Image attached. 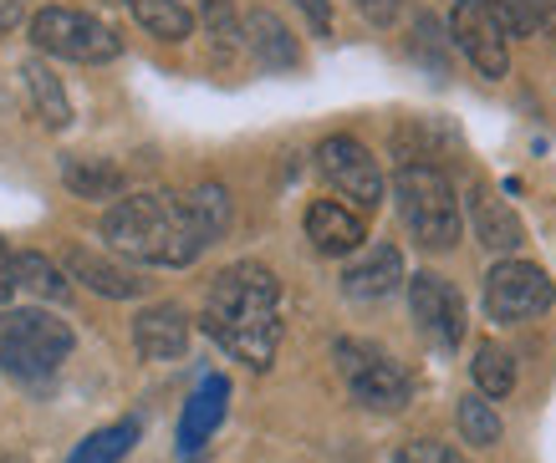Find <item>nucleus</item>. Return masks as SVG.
<instances>
[{
    "label": "nucleus",
    "mask_w": 556,
    "mask_h": 463,
    "mask_svg": "<svg viewBox=\"0 0 556 463\" xmlns=\"http://www.w3.org/2000/svg\"><path fill=\"white\" fill-rule=\"evenodd\" d=\"M102 240L134 265H159V270H179L194 265L204 245H215V234L204 224L194 194H169V189H149V194H128L102 215Z\"/></svg>",
    "instance_id": "obj_1"
},
{
    "label": "nucleus",
    "mask_w": 556,
    "mask_h": 463,
    "mask_svg": "<svg viewBox=\"0 0 556 463\" xmlns=\"http://www.w3.org/2000/svg\"><path fill=\"white\" fill-rule=\"evenodd\" d=\"M200 326L236 362L266 372L276 362V347H281V281L255 260L225 265L204 296Z\"/></svg>",
    "instance_id": "obj_2"
},
{
    "label": "nucleus",
    "mask_w": 556,
    "mask_h": 463,
    "mask_svg": "<svg viewBox=\"0 0 556 463\" xmlns=\"http://www.w3.org/2000/svg\"><path fill=\"white\" fill-rule=\"evenodd\" d=\"M77 336L47 306H5L0 311V372L16 382H47L62 372Z\"/></svg>",
    "instance_id": "obj_3"
},
{
    "label": "nucleus",
    "mask_w": 556,
    "mask_h": 463,
    "mask_svg": "<svg viewBox=\"0 0 556 463\" xmlns=\"http://www.w3.org/2000/svg\"><path fill=\"white\" fill-rule=\"evenodd\" d=\"M393 204L414 245L424 249H455L465 219H459V194L439 164H399L393 173Z\"/></svg>",
    "instance_id": "obj_4"
},
{
    "label": "nucleus",
    "mask_w": 556,
    "mask_h": 463,
    "mask_svg": "<svg viewBox=\"0 0 556 463\" xmlns=\"http://www.w3.org/2000/svg\"><path fill=\"white\" fill-rule=\"evenodd\" d=\"M31 47L47 51V56H62V62H113L123 51V36L108 26L92 11H77V5H41L31 16Z\"/></svg>",
    "instance_id": "obj_5"
},
{
    "label": "nucleus",
    "mask_w": 556,
    "mask_h": 463,
    "mask_svg": "<svg viewBox=\"0 0 556 463\" xmlns=\"http://www.w3.org/2000/svg\"><path fill=\"white\" fill-rule=\"evenodd\" d=\"M338 372L348 382V393L353 402H363L368 413H399L408 408V397H414V377L404 372V362H393L383 347H372V342H357V336H342L338 347Z\"/></svg>",
    "instance_id": "obj_6"
},
{
    "label": "nucleus",
    "mask_w": 556,
    "mask_h": 463,
    "mask_svg": "<svg viewBox=\"0 0 556 463\" xmlns=\"http://www.w3.org/2000/svg\"><path fill=\"white\" fill-rule=\"evenodd\" d=\"M480 300H485V316L495 326H521L531 316L552 311L556 285H552V275L531 260H495L485 275V296Z\"/></svg>",
    "instance_id": "obj_7"
},
{
    "label": "nucleus",
    "mask_w": 556,
    "mask_h": 463,
    "mask_svg": "<svg viewBox=\"0 0 556 463\" xmlns=\"http://www.w3.org/2000/svg\"><path fill=\"white\" fill-rule=\"evenodd\" d=\"M317 173L332 183V194H342V204H353L357 215L383 204V168H378L372 149H363L348 132L317 143Z\"/></svg>",
    "instance_id": "obj_8"
},
{
    "label": "nucleus",
    "mask_w": 556,
    "mask_h": 463,
    "mask_svg": "<svg viewBox=\"0 0 556 463\" xmlns=\"http://www.w3.org/2000/svg\"><path fill=\"white\" fill-rule=\"evenodd\" d=\"M408 316H414V326H419V336L429 347L455 351L465 342V296L439 270L408 275Z\"/></svg>",
    "instance_id": "obj_9"
},
{
    "label": "nucleus",
    "mask_w": 556,
    "mask_h": 463,
    "mask_svg": "<svg viewBox=\"0 0 556 463\" xmlns=\"http://www.w3.org/2000/svg\"><path fill=\"white\" fill-rule=\"evenodd\" d=\"M450 41L465 51V62L490 77V82H501L510 72V36L490 21V11L480 0H455V11H450Z\"/></svg>",
    "instance_id": "obj_10"
},
{
    "label": "nucleus",
    "mask_w": 556,
    "mask_h": 463,
    "mask_svg": "<svg viewBox=\"0 0 556 463\" xmlns=\"http://www.w3.org/2000/svg\"><path fill=\"white\" fill-rule=\"evenodd\" d=\"M465 209H470L475 240H480L490 255H501V260H516V249L526 245V224H521V215L510 209L506 198L495 194L490 183H470V198H465Z\"/></svg>",
    "instance_id": "obj_11"
},
{
    "label": "nucleus",
    "mask_w": 556,
    "mask_h": 463,
    "mask_svg": "<svg viewBox=\"0 0 556 463\" xmlns=\"http://www.w3.org/2000/svg\"><path fill=\"white\" fill-rule=\"evenodd\" d=\"M225 408H230V377H204L194 393H189L185 402V413H179V459L194 463L204 453V443L215 438V428L225 423Z\"/></svg>",
    "instance_id": "obj_12"
},
{
    "label": "nucleus",
    "mask_w": 556,
    "mask_h": 463,
    "mask_svg": "<svg viewBox=\"0 0 556 463\" xmlns=\"http://www.w3.org/2000/svg\"><path fill=\"white\" fill-rule=\"evenodd\" d=\"M399 285H408L399 245H363L342 270V296L348 300H388Z\"/></svg>",
    "instance_id": "obj_13"
},
{
    "label": "nucleus",
    "mask_w": 556,
    "mask_h": 463,
    "mask_svg": "<svg viewBox=\"0 0 556 463\" xmlns=\"http://www.w3.org/2000/svg\"><path fill=\"white\" fill-rule=\"evenodd\" d=\"M67 275L108 300H138L149 291V281L134 270V260H108V255H98V249H87V245L67 249Z\"/></svg>",
    "instance_id": "obj_14"
},
{
    "label": "nucleus",
    "mask_w": 556,
    "mask_h": 463,
    "mask_svg": "<svg viewBox=\"0 0 556 463\" xmlns=\"http://www.w3.org/2000/svg\"><path fill=\"white\" fill-rule=\"evenodd\" d=\"M306 240L317 245V255H357L363 240H368V224L357 215L353 204H342V198H317L312 209H306Z\"/></svg>",
    "instance_id": "obj_15"
},
{
    "label": "nucleus",
    "mask_w": 556,
    "mask_h": 463,
    "mask_svg": "<svg viewBox=\"0 0 556 463\" xmlns=\"http://www.w3.org/2000/svg\"><path fill=\"white\" fill-rule=\"evenodd\" d=\"M134 347L143 362H179L189 347V316L179 306H149L134 321Z\"/></svg>",
    "instance_id": "obj_16"
},
{
    "label": "nucleus",
    "mask_w": 556,
    "mask_h": 463,
    "mask_svg": "<svg viewBox=\"0 0 556 463\" xmlns=\"http://www.w3.org/2000/svg\"><path fill=\"white\" fill-rule=\"evenodd\" d=\"M245 51H251L266 72H296V66H302V47H296L291 26L276 16V11H251V16H245Z\"/></svg>",
    "instance_id": "obj_17"
},
{
    "label": "nucleus",
    "mask_w": 556,
    "mask_h": 463,
    "mask_svg": "<svg viewBox=\"0 0 556 463\" xmlns=\"http://www.w3.org/2000/svg\"><path fill=\"white\" fill-rule=\"evenodd\" d=\"M62 183H67L77 198H123L128 194V179H123L118 164L83 158V153H67V158H62Z\"/></svg>",
    "instance_id": "obj_18"
},
{
    "label": "nucleus",
    "mask_w": 556,
    "mask_h": 463,
    "mask_svg": "<svg viewBox=\"0 0 556 463\" xmlns=\"http://www.w3.org/2000/svg\"><path fill=\"white\" fill-rule=\"evenodd\" d=\"M21 77H26V92H31L36 123H41V128H51V132L67 128V123H72V102H67V92H62V82H56L41 62H26V66H21Z\"/></svg>",
    "instance_id": "obj_19"
},
{
    "label": "nucleus",
    "mask_w": 556,
    "mask_h": 463,
    "mask_svg": "<svg viewBox=\"0 0 556 463\" xmlns=\"http://www.w3.org/2000/svg\"><path fill=\"white\" fill-rule=\"evenodd\" d=\"M134 21L159 41H189L194 36V11L185 0H128Z\"/></svg>",
    "instance_id": "obj_20"
},
{
    "label": "nucleus",
    "mask_w": 556,
    "mask_h": 463,
    "mask_svg": "<svg viewBox=\"0 0 556 463\" xmlns=\"http://www.w3.org/2000/svg\"><path fill=\"white\" fill-rule=\"evenodd\" d=\"M475 393L480 397H510L516 393V357L506 347H495V342H480L475 347Z\"/></svg>",
    "instance_id": "obj_21"
},
{
    "label": "nucleus",
    "mask_w": 556,
    "mask_h": 463,
    "mask_svg": "<svg viewBox=\"0 0 556 463\" xmlns=\"http://www.w3.org/2000/svg\"><path fill=\"white\" fill-rule=\"evenodd\" d=\"M200 26L219 56H236L245 47V16L236 11V0H200Z\"/></svg>",
    "instance_id": "obj_22"
},
{
    "label": "nucleus",
    "mask_w": 556,
    "mask_h": 463,
    "mask_svg": "<svg viewBox=\"0 0 556 463\" xmlns=\"http://www.w3.org/2000/svg\"><path fill=\"white\" fill-rule=\"evenodd\" d=\"M138 443V423H113V428L87 433L83 443L67 453V463H123Z\"/></svg>",
    "instance_id": "obj_23"
},
{
    "label": "nucleus",
    "mask_w": 556,
    "mask_h": 463,
    "mask_svg": "<svg viewBox=\"0 0 556 463\" xmlns=\"http://www.w3.org/2000/svg\"><path fill=\"white\" fill-rule=\"evenodd\" d=\"M455 423H459V438L470 448H495L501 443V413H495V402L480 393H465L455 408Z\"/></svg>",
    "instance_id": "obj_24"
},
{
    "label": "nucleus",
    "mask_w": 556,
    "mask_h": 463,
    "mask_svg": "<svg viewBox=\"0 0 556 463\" xmlns=\"http://www.w3.org/2000/svg\"><path fill=\"white\" fill-rule=\"evenodd\" d=\"M21 291H31L41 300H62L67 296V275H62L56 260L36 255V249H21Z\"/></svg>",
    "instance_id": "obj_25"
},
{
    "label": "nucleus",
    "mask_w": 556,
    "mask_h": 463,
    "mask_svg": "<svg viewBox=\"0 0 556 463\" xmlns=\"http://www.w3.org/2000/svg\"><path fill=\"white\" fill-rule=\"evenodd\" d=\"M490 11V21L510 36V41H521V36H536V0H480Z\"/></svg>",
    "instance_id": "obj_26"
},
{
    "label": "nucleus",
    "mask_w": 556,
    "mask_h": 463,
    "mask_svg": "<svg viewBox=\"0 0 556 463\" xmlns=\"http://www.w3.org/2000/svg\"><path fill=\"white\" fill-rule=\"evenodd\" d=\"M444 41H450V36L439 31V21L434 16H419V21H414V41H408V51H414L419 62H429V72H434V77H444V72H450V62H444ZM450 47H455V41H450Z\"/></svg>",
    "instance_id": "obj_27"
},
{
    "label": "nucleus",
    "mask_w": 556,
    "mask_h": 463,
    "mask_svg": "<svg viewBox=\"0 0 556 463\" xmlns=\"http://www.w3.org/2000/svg\"><path fill=\"white\" fill-rule=\"evenodd\" d=\"M393 463H470V459L459 448L439 443V438H414V443H404L393 453Z\"/></svg>",
    "instance_id": "obj_28"
},
{
    "label": "nucleus",
    "mask_w": 556,
    "mask_h": 463,
    "mask_svg": "<svg viewBox=\"0 0 556 463\" xmlns=\"http://www.w3.org/2000/svg\"><path fill=\"white\" fill-rule=\"evenodd\" d=\"M21 291V255L16 249H5V240H0V306Z\"/></svg>",
    "instance_id": "obj_29"
},
{
    "label": "nucleus",
    "mask_w": 556,
    "mask_h": 463,
    "mask_svg": "<svg viewBox=\"0 0 556 463\" xmlns=\"http://www.w3.org/2000/svg\"><path fill=\"white\" fill-rule=\"evenodd\" d=\"M296 5H302V16L312 21V31L332 36V0H296Z\"/></svg>",
    "instance_id": "obj_30"
},
{
    "label": "nucleus",
    "mask_w": 556,
    "mask_h": 463,
    "mask_svg": "<svg viewBox=\"0 0 556 463\" xmlns=\"http://www.w3.org/2000/svg\"><path fill=\"white\" fill-rule=\"evenodd\" d=\"M357 11H363L372 26H393V16L404 11V0H357Z\"/></svg>",
    "instance_id": "obj_31"
},
{
    "label": "nucleus",
    "mask_w": 556,
    "mask_h": 463,
    "mask_svg": "<svg viewBox=\"0 0 556 463\" xmlns=\"http://www.w3.org/2000/svg\"><path fill=\"white\" fill-rule=\"evenodd\" d=\"M16 21H21V0H0V36L11 31Z\"/></svg>",
    "instance_id": "obj_32"
},
{
    "label": "nucleus",
    "mask_w": 556,
    "mask_h": 463,
    "mask_svg": "<svg viewBox=\"0 0 556 463\" xmlns=\"http://www.w3.org/2000/svg\"><path fill=\"white\" fill-rule=\"evenodd\" d=\"M0 463H21V459H5V453H0Z\"/></svg>",
    "instance_id": "obj_33"
}]
</instances>
